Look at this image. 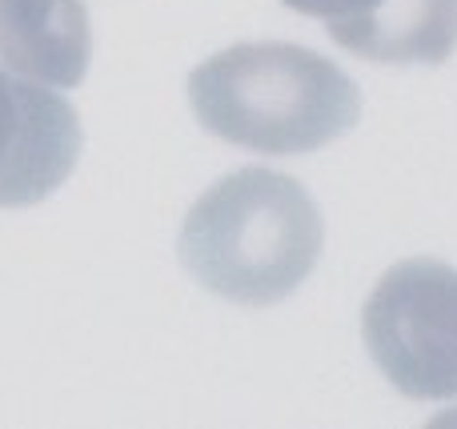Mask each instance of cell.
<instances>
[{
    "label": "cell",
    "instance_id": "cell-1",
    "mask_svg": "<svg viewBox=\"0 0 457 429\" xmlns=\"http://www.w3.org/2000/svg\"><path fill=\"white\" fill-rule=\"evenodd\" d=\"M189 104L213 136L269 157L325 149L361 117V93L337 64L281 40L233 45L193 69Z\"/></svg>",
    "mask_w": 457,
    "mask_h": 429
},
{
    "label": "cell",
    "instance_id": "cell-2",
    "mask_svg": "<svg viewBox=\"0 0 457 429\" xmlns=\"http://www.w3.org/2000/svg\"><path fill=\"white\" fill-rule=\"evenodd\" d=\"M321 213L293 177L241 169L201 193L181 225V265L209 293L237 305H277L321 257Z\"/></svg>",
    "mask_w": 457,
    "mask_h": 429
},
{
    "label": "cell",
    "instance_id": "cell-3",
    "mask_svg": "<svg viewBox=\"0 0 457 429\" xmlns=\"http://www.w3.org/2000/svg\"><path fill=\"white\" fill-rule=\"evenodd\" d=\"M373 366L397 393L442 401L457 393V269L410 257L386 269L361 309Z\"/></svg>",
    "mask_w": 457,
    "mask_h": 429
},
{
    "label": "cell",
    "instance_id": "cell-4",
    "mask_svg": "<svg viewBox=\"0 0 457 429\" xmlns=\"http://www.w3.org/2000/svg\"><path fill=\"white\" fill-rule=\"evenodd\" d=\"M80 157V117L61 93L0 69V209L56 193Z\"/></svg>",
    "mask_w": 457,
    "mask_h": 429
},
{
    "label": "cell",
    "instance_id": "cell-5",
    "mask_svg": "<svg viewBox=\"0 0 457 429\" xmlns=\"http://www.w3.org/2000/svg\"><path fill=\"white\" fill-rule=\"evenodd\" d=\"M93 61L85 0H0V64L48 88H77Z\"/></svg>",
    "mask_w": 457,
    "mask_h": 429
},
{
    "label": "cell",
    "instance_id": "cell-6",
    "mask_svg": "<svg viewBox=\"0 0 457 429\" xmlns=\"http://www.w3.org/2000/svg\"><path fill=\"white\" fill-rule=\"evenodd\" d=\"M341 48L381 64H442L457 48V0H381L365 16L329 24Z\"/></svg>",
    "mask_w": 457,
    "mask_h": 429
},
{
    "label": "cell",
    "instance_id": "cell-7",
    "mask_svg": "<svg viewBox=\"0 0 457 429\" xmlns=\"http://www.w3.org/2000/svg\"><path fill=\"white\" fill-rule=\"evenodd\" d=\"M293 12L301 16H317L325 24H345V21H357L365 16L370 8H378L381 0H285Z\"/></svg>",
    "mask_w": 457,
    "mask_h": 429
}]
</instances>
